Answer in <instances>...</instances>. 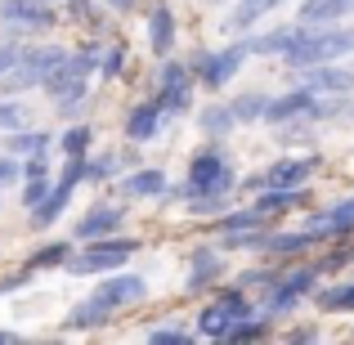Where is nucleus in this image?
Masks as SVG:
<instances>
[{"instance_id":"obj_14","label":"nucleus","mask_w":354,"mask_h":345,"mask_svg":"<svg viewBox=\"0 0 354 345\" xmlns=\"http://www.w3.org/2000/svg\"><path fill=\"white\" fill-rule=\"evenodd\" d=\"M166 121H171V117H166V113H162V104L148 95V99H139V104H130L126 121H121V135H126L130 144L144 148V144H153V139L166 130Z\"/></svg>"},{"instance_id":"obj_7","label":"nucleus","mask_w":354,"mask_h":345,"mask_svg":"<svg viewBox=\"0 0 354 345\" xmlns=\"http://www.w3.org/2000/svg\"><path fill=\"white\" fill-rule=\"evenodd\" d=\"M63 59H68L63 45H23L18 63L0 77V95H27V90H41L45 77H50Z\"/></svg>"},{"instance_id":"obj_1","label":"nucleus","mask_w":354,"mask_h":345,"mask_svg":"<svg viewBox=\"0 0 354 345\" xmlns=\"http://www.w3.org/2000/svg\"><path fill=\"white\" fill-rule=\"evenodd\" d=\"M319 283H323V274H319V265H314V260H287V265L256 292L260 296L256 310L269 314V319H292L305 301H314Z\"/></svg>"},{"instance_id":"obj_27","label":"nucleus","mask_w":354,"mask_h":345,"mask_svg":"<svg viewBox=\"0 0 354 345\" xmlns=\"http://www.w3.org/2000/svg\"><path fill=\"white\" fill-rule=\"evenodd\" d=\"M296 18L301 23H350L354 18V0H301L296 5Z\"/></svg>"},{"instance_id":"obj_34","label":"nucleus","mask_w":354,"mask_h":345,"mask_svg":"<svg viewBox=\"0 0 354 345\" xmlns=\"http://www.w3.org/2000/svg\"><path fill=\"white\" fill-rule=\"evenodd\" d=\"M90 144H95V130H90L86 121H68V130L59 135V153L63 157H86Z\"/></svg>"},{"instance_id":"obj_25","label":"nucleus","mask_w":354,"mask_h":345,"mask_svg":"<svg viewBox=\"0 0 354 345\" xmlns=\"http://www.w3.org/2000/svg\"><path fill=\"white\" fill-rule=\"evenodd\" d=\"M314 310H319V314H354V278L319 283V292H314Z\"/></svg>"},{"instance_id":"obj_40","label":"nucleus","mask_w":354,"mask_h":345,"mask_svg":"<svg viewBox=\"0 0 354 345\" xmlns=\"http://www.w3.org/2000/svg\"><path fill=\"white\" fill-rule=\"evenodd\" d=\"M27 126V104H18V95H0V130H23Z\"/></svg>"},{"instance_id":"obj_13","label":"nucleus","mask_w":354,"mask_h":345,"mask_svg":"<svg viewBox=\"0 0 354 345\" xmlns=\"http://www.w3.org/2000/svg\"><path fill=\"white\" fill-rule=\"evenodd\" d=\"M117 193H121L126 202H153V198H166V193H171V175H166L162 166H130V171H121Z\"/></svg>"},{"instance_id":"obj_43","label":"nucleus","mask_w":354,"mask_h":345,"mask_svg":"<svg viewBox=\"0 0 354 345\" xmlns=\"http://www.w3.org/2000/svg\"><path fill=\"white\" fill-rule=\"evenodd\" d=\"M18 54H23V45H18V36H14V41H0V77H5V72H9V68L18 63Z\"/></svg>"},{"instance_id":"obj_8","label":"nucleus","mask_w":354,"mask_h":345,"mask_svg":"<svg viewBox=\"0 0 354 345\" xmlns=\"http://www.w3.org/2000/svg\"><path fill=\"white\" fill-rule=\"evenodd\" d=\"M247 59H251V45L229 41V45H220V50H193L189 68H193V77H198V86L216 95V90H225L229 81L247 68Z\"/></svg>"},{"instance_id":"obj_22","label":"nucleus","mask_w":354,"mask_h":345,"mask_svg":"<svg viewBox=\"0 0 354 345\" xmlns=\"http://www.w3.org/2000/svg\"><path fill=\"white\" fill-rule=\"evenodd\" d=\"M287 0H234V9H229L225 18V32L238 36V32H256V23H265L269 14H278Z\"/></svg>"},{"instance_id":"obj_10","label":"nucleus","mask_w":354,"mask_h":345,"mask_svg":"<svg viewBox=\"0 0 354 345\" xmlns=\"http://www.w3.org/2000/svg\"><path fill=\"white\" fill-rule=\"evenodd\" d=\"M229 274V251L220 247L216 238L202 242V247L189 251V269H184V292L189 296H207L211 287H220Z\"/></svg>"},{"instance_id":"obj_12","label":"nucleus","mask_w":354,"mask_h":345,"mask_svg":"<svg viewBox=\"0 0 354 345\" xmlns=\"http://www.w3.org/2000/svg\"><path fill=\"white\" fill-rule=\"evenodd\" d=\"M95 296L104 310H130V305H144L148 301V278L144 274H130V269H113V274H99V283H95Z\"/></svg>"},{"instance_id":"obj_28","label":"nucleus","mask_w":354,"mask_h":345,"mask_svg":"<svg viewBox=\"0 0 354 345\" xmlns=\"http://www.w3.org/2000/svg\"><path fill=\"white\" fill-rule=\"evenodd\" d=\"M50 148H54L50 130L23 126V130H9L5 135V153H14V157H50Z\"/></svg>"},{"instance_id":"obj_38","label":"nucleus","mask_w":354,"mask_h":345,"mask_svg":"<svg viewBox=\"0 0 354 345\" xmlns=\"http://www.w3.org/2000/svg\"><path fill=\"white\" fill-rule=\"evenodd\" d=\"M144 341L148 345H193V341H198V332L184 328V323H162V328H148Z\"/></svg>"},{"instance_id":"obj_30","label":"nucleus","mask_w":354,"mask_h":345,"mask_svg":"<svg viewBox=\"0 0 354 345\" xmlns=\"http://www.w3.org/2000/svg\"><path fill=\"white\" fill-rule=\"evenodd\" d=\"M269 229H274V225H260V229H229V233H216V242L229 251V256H242V251H247V256H260Z\"/></svg>"},{"instance_id":"obj_35","label":"nucleus","mask_w":354,"mask_h":345,"mask_svg":"<svg viewBox=\"0 0 354 345\" xmlns=\"http://www.w3.org/2000/svg\"><path fill=\"white\" fill-rule=\"evenodd\" d=\"M72 251H77L72 242H45V247H36L32 256H27V269H32V274L36 269H63Z\"/></svg>"},{"instance_id":"obj_29","label":"nucleus","mask_w":354,"mask_h":345,"mask_svg":"<svg viewBox=\"0 0 354 345\" xmlns=\"http://www.w3.org/2000/svg\"><path fill=\"white\" fill-rule=\"evenodd\" d=\"M198 130H202V139H229L238 130L234 108L229 104H202L198 108Z\"/></svg>"},{"instance_id":"obj_45","label":"nucleus","mask_w":354,"mask_h":345,"mask_svg":"<svg viewBox=\"0 0 354 345\" xmlns=\"http://www.w3.org/2000/svg\"><path fill=\"white\" fill-rule=\"evenodd\" d=\"M283 341H292V345H314V341H323V332H319V328H296V332H287Z\"/></svg>"},{"instance_id":"obj_24","label":"nucleus","mask_w":354,"mask_h":345,"mask_svg":"<svg viewBox=\"0 0 354 345\" xmlns=\"http://www.w3.org/2000/svg\"><path fill=\"white\" fill-rule=\"evenodd\" d=\"M314 265H319V274L323 278H341L346 269L354 265V233L350 238H332V242H323L319 251H314Z\"/></svg>"},{"instance_id":"obj_26","label":"nucleus","mask_w":354,"mask_h":345,"mask_svg":"<svg viewBox=\"0 0 354 345\" xmlns=\"http://www.w3.org/2000/svg\"><path fill=\"white\" fill-rule=\"evenodd\" d=\"M113 319H117L113 310H104L95 296H86V301H77V305L68 310V319H63V332H99V328H108Z\"/></svg>"},{"instance_id":"obj_44","label":"nucleus","mask_w":354,"mask_h":345,"mask_svg":"<svg viewBox=\"0 0 354 345\" xmlns=\"http://www.w3.org/2000/svg\"><path fill=\"white\" fill-rule=\"evenodd\" d=\"M27 278H32V269H23V274H5V278H0V296L23 292V287H27Z\"/></svg>"},{"instance_id":"obj_17","label":"nucleus","mask_w":354,"mask_h":345,"mask_svg":"<svg viewBox=\"0 0 354 345\" xmlns=\"http://www.w3.org/2000/svg\"><path fill=\"white\" fill-rule=\"evenodd\" d=\"M305 229H310L319 242L350 238V233H354V193H350V198H337L332 207H323V211H310V216H305Z\"/></svg>"},{"instance_id":"obj_11","label":"nucleus","mask_w":354,"mask_h":345,"mask_svg":"<svg viewBox=\"0 0 354 345\" xmlns=\"http://www.w3.org/2000/svg\"><path fill=\"white\" fill-rule=\"evenodd\" d=\"M0 23H5L9 36H36V32H50L59 23V9L54 0H0Z\"/></svg>"},{"instance_id":"obj_37","label":"nucleus","mask_w":354,"mask_h":345,"mask_svg":"<svg viewBox=\"0 0 354 345\" xmlns=\"http://www.w3.org/2000/svg\"><path fill=\"white\" fill-rule=\"evenodd\" d=\"M126 68H130V50H126V45H121V41L104 45V54H99V81H121Z\"/></svg>"},{"instance_id":"obj_47","label":"nucleus","mask_w":354,"mask_h":345,"mask_svg":"<svg viewBox=\"0 0 354 345\" xmlns=\"http://www.w3.org/2000/svg\"><path fill=\"white\" fill-rule=\"evenodd\" d=\"M18 341H23V337H18L14 328H0V345H18Z\"/></svg>"},{"instance_id":"obj_3","label":"nucleus","mask_w":354,"mask_h":345,"mask_svg":"<svg viewBox=\"0 0 354 345\" xmlns=\"http://www.w3.org/2000/svg\"><path fill=\"white\" fill-rule=\"evenodd\" d=\"M354 59V23H305L301 41L283 54V68L296 72V68H319V63H346Z\"/></svg>"},{"instance_id":"obj_46","label":"nucleus","mask_w":354,"mask_h":345,"mask_svg":"<svg viewBox=\"0 0 354 345\" xmlns=\"http://www.w3.org/2000/svg\"><path fill=\"white\" fill-rule=\"evenodd\" d=\"M135 5H139V0H104L108 14H135Z\"/></svg>"},{"instance_id":"obj_31","label":"nucleus","mask_w":354,"mask_h":345,"mask_svg":"<svg viewBox=\"0 0 354 345\" xmlns=\"http://www.w3.org/2000/svg\"><path fill=\"white\" fill-rule=\"evenodd\" d=\"M229 198L234 193H193V198H184V216L193 220H216L229 211Z\"/></svg>"},{"instance_id":"obj_15","label":"nucleus","mask_w":354,"mask_h":345,"mask_svg":"<svg viewBox=\"0 0 354 345\" xmlns=\"http://www.w3.org/2000/svg\"><path fill=\"white\" fill-rule=\"evenodd\" d=\"M323 242L314 238L305 225H296V229H269V238H265V247H260V256H269V260H305V256H314Z\"/></svg>"},{"instance_id":"obj_2","label":"nucleus","mask_w":354,"mask_h":345,"mask_svg":"<svg viewBox=\"0 0 354 345\" xmlns=\"http://www.w3.org/2000/svg\"><path fill=\"white\" fill-rule=\"evenodd\" d=\"M256 314V301H251L247 287L238 283H220L207 292V301H202V310L193 314V332H198V341H225L234 337V328L242 319H251Z\"/></svg>"},{"instance_id":"obj_36","label":"nucleus","mask_w":354,"mask_h":345,"mask_svg":"<svg viewBox=\"0 0 354 345\" xmlns=\"http://www.w3.org/2000/svg\"><path fill=\"white\" fill-rule=\"evenodd\" d=\"M63 14L72 18V23H86L90 32H104V0H63Z\"/></svg>"},{"instance_id":"obj_49","label":"nucleus","mask_w":354,"mask_h":345,"mask_svg":"<svg viewBox=\"0 0 354 345\" xmlns=\"http://www.w3.org/2000/svg\"><path fill=\"white\" fill-rule=\"evenodd\" d=\"M207 5H234V0H207Z\"/></svg>"},{"instance_id":"obj_5","label":"nucleus","mask_w":354,"mask_h":345,"mask_svg":"<svg viewBox=\"0 0 354 345\" xmlns=\"http://www.w3.org/2000/svg\"><path fill=\"white\" fill-rule=\"evenodd\" d=\"M319 166H323V157L314 153H283V157H274L269 166H260L256 175H242L238 180V189L242 193H260V189H310L314 184V175H319Z\"/></svg>"},{"instance_id":"obj_41","label":"nucleus","mask_w":354,"mask_h":345,"mask_svg":"<svg viewBox=\"0 0 354 345\" xmlns=\"http://www.w3.org/2000/svg\"><path fill=\"white\" fill-rule=\"evenodd\" d=\"M50 189H54V175H32V180H23V193H18V198H23V211L41 207Z\"/></svg>"},{"instance_id":"obj_6","label":"nucleus","mask_w":354,"mask_h":345,"mask_svg":"<svg viewBox=\"0 0 354 345\" xmlns=\"http://www.w3.org/2000/svg\"><path fill=\"white\" fill-rule=\"evenodd\" d=\"M135 251H139L135 238L113 233V238H95V242H86L81 251H72L63 269L77 274V278H99V274H113V269H126L130 260H135Z\"/></svg>"},{"instance_id":"obj_9","label":"nucleus","mask_w":354,"mask_h":345,"mask_svg":"<svg viewBox=\"0 0 354 345\" xmlns=\"http://www.w3.org/2000/svg\"><path fill=\"white\" fill-rule=\"evenodd\" d=\"M193 90H198V77H193L189 63L180 59H157L153 72V99L162 104L166 117H184L193 108Z\"/></svg>"},{"instance_id":"obj_23","label":"nucleus","mask_w":354,"mask_h":345,"mask_svg":"<svg viewBox=\"0 0 354 345\" xmlns=\"http://www.w3.org/2000/svg\"><path fill=\"white\" fill-rule=\"evenodd\" d=\"M72 193H77L72 184L54 180V189L45 193V202H41V207H32V211H27V225H32V229H50V225H59V220H63V211L72 207Z\"/></svg>"},{"instance_id":"obj_18","label":"nucleus","mask_w":354,"mask_h":345,"mask_svg":"<svg viewBox=\"0 0 354 345\" xmlns=\"http://www.w3.org/2000/svg\"><path fill=\"white\" fill-rule=\"evenodd\" d=\"M144 32H148V50H153V59H171L175 41H180V18H175V9L166 5V0H153V5H148Z\"/></svg>"},{"instance_id":"obj_33","label":"nucleus","mask_w":354,"mask_h":345,"mask_svg":"<svg viewBox=\"0 0 354 345\" xmlns=\"http://www.w3.org/2000/svg\"><path fill=\"white\" fill-rule=\"evenodd\" d=\"M274 323L278 319H269V314H251V319H242L238 328H234V337H229V345H251V341H269L274 337Z\"/></svg>"},{"instance_id":"obj_4","label":"nucleus","mask_w":354,"mask_h":345,"mask_svg":"<svg viewBox=\"0 0 354 345\" xmlns=\"http://www.w3.org/2000/svg\"><path fill=\"white\" fill-rule=\"evenodd\" d=\"M238 180H242V175L234 171V162H229L225 139H207V144H202L198 153L189 157V171H184V180L171 184V193H166V198L184 202V198H193V193H234Z\"/></svg>"},{"instance_id":"obj_19","label":"nucleus","mask_w":354,"mask_h":345,"mask_svg":"<svg viewBox=\"0 0 354 345\" xmlns=\"http://www.w3.org/2000/svg\"><path fill=\"white\" fill-rule=\"evenodd\" d=\"M121 229H126V207H121V202H95V207L77 220L72 238L77 242H95V238H113V233H121Z\"/></svg>"},{"instance_id":"obj_32","label":"nucleus","mask_w":354,"mask_h":345,"mask_svg":"<svg viewBox=\"0 0 354 345\" xmlns=\"http://www.w3.org/2000/svg\"><path fill=\"white\" fill-rule=\"evenodd\" d=\"M229 108H234L238 126H256V121H265V108H269V95L265 90H242L238 99H229Z\"/></svg>"},{"instance_id":"obj_42","label":"nucleus","mask_w":354,"mask_h":345,"mask_svg":"<svg viewBox=\"0 0 354 345\" xmlns=\"http://www.w3.org/2000/svg\"><path fill=\"white\" fill-rule=\"evenodd\" d=\"M23 180V157L14 153H0V189H9V184Z\"/></svg>"},{"instance_id":"obj_39","label":"nucleus","mask_w":354,"mask_h":345,"mask_svg":"<svg viewBox=\"0 0 354 345\" xmlns=\"http://www.w3.org/2000/svg\"><path fill=\"white\" fill-rule=\"evenodd\" d=\"M117 175H121V157H117V153L86 157V180H90V184H113Z\"/></svg>"},{"instance_id":"obj_48","label":"nucleus","mask_w":354,"mask_h":345,"mask_svg":"<svg viewBox=\"0 0 354 345\" xmlns=\"http://www.w3.org/2000/svg\"><path fill=\"white\" fill-rule=\"evenodd\" d=\"M341 121H350V126H354V95L346 99V113H341Z\"/></svg>"},{"instance_id":"obj_20","label":"nucleus","mask_w":354,"mask_h":345,"mask_svg":"<svg viewBox=\"0 0 354 345\" xmlns=\"http://www.w3.org/2000/svg\"><path fill=\"white\" fill-rule=\"evenodd\" d=\"M301 32H305V23L296 18V23H278V27H269V32H256V36H247V45H251V59H283V54L292 50L296 41H301Z\"/></svg>"},{"instance_id":"obj_21","label":"nucleus","mask_w":354,"mask_h":345,"mask_svg":"<svg viewBox=\"0 0 354 345\" xmlns=\"http://www.w3.org/2000/svg\"><path fill=\"white\" fill-rule=\"evenodd\" d=\"M310 198H314V189H260V193H251V202H256L269 220H283V216H292V211L310 207Z\"/></svg>"},{"instance_id":"obj_16","label":"nucleus","mask_w":354,"mask_h":345,"mask_svg":"<svg viewBox=\"0 0 354 345\" xmlns=\"http://www.w3.org/2000/svg\"><path fill=\"white\" fill-rule=\"evenodd\" d=\"M301 86H310L314 95H332V99H350L354 95V68L341 63H319V68H296L292 72Z\"/></svg>"}]
</instances>
